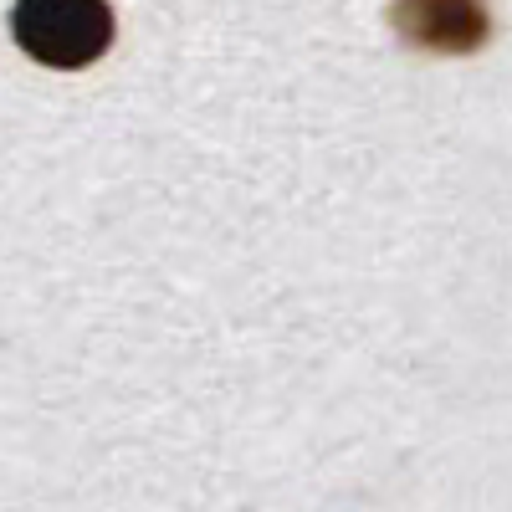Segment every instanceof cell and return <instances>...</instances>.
<instances>
[{
	"label": "cell",
	"mask_w": 512,
	"mask_h": 512,
	"mask_svg": "<svg viewBox=\"0 0 512 512\" xmlns=\"http://www.w3.org/2000/svg\"><path fill=\"white\" fill-rule=\"evenodd\" d=\"M21 52L47 67H93L113 41V11L103 0H21L11 11Z\"/></svg>",
	"instance_id": "6da1fadb"
},
{
	"label": "cell",
	"mask_w": 512,
	"mask_h": 512,
	"mask_svg": "<svg viewBox=\"0 0 512 512\" xmlns=\"http://www.w3.org/2000/svg\"><path fill=\"white\" fill-rule=\"evenodd\" d=\"M390 26L431 52H477L492 36V16L472 0H410L390 11Z\"/></svg>",
	"instance_id": "7a4b0ae2"
}]
</instances>
